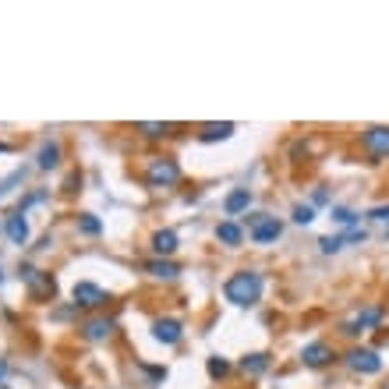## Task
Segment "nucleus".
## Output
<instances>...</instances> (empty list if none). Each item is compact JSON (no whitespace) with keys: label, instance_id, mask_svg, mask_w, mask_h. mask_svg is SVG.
<instances>
[{"label":"nucleus","instance_id":"f257e3e1","mask_svg":"<svg viewBox=\"0 0 389 389\" xmlns=\"http://www.w3.org/2000/svg\"><path fill=\"white\" fill-rule=\"evenodd\" d=\"M223 294H227L230 304H255V301L262 297V273H255V269L234 273V276L223 283Z\"/></svg>","mask_w":389,"mask_h":389},{"label":"nucleus","instance_id":"f03ea898","mask_svg":"<svg viewBox=\"0 0 389 389\" xmlns=\"http://www.w3.org/2000/svg\"><path fill=\"white\" fill-rule=\"evenodd\" d=\"M177 181H181V167L174 160H167V156H156L149 163V170H145V184L149 188H170Z\"/></svg>","mask_w":389,"mask_h":389},{"label":"nucleus","instance_id":"7ed1b4c3","mask_svg":"<svg viewBox=\"0 0 389 389\" xmlns=\"http://www.w3.org/2000/svg\"><path fill=\"white\" fill-rule=\"evenodd\" d=\"M248 234H251V241H255V244H273V241L283 234V227H280V220H276V216L251 213V216H248Z\"/></svg>","mask_w":389,"mask_h":389},{"label":"nucleus","instance_id":"20e7f679","mask_svg":"<svg viewBox=\"0 0 389 389\" xmlns=\"http://www.w3.org/2000/svg\"><path fill=\"white\" fill-rule=\"evenodd\" d=\"M361 145H364L368 156H375V160H389V128H382V124L364 128V131H361Z\"/></svg>","mask_w":389,"mask_h":389},{"label":"nucleus","instance_id":"39448f33","mask_svg":"<svg viewBox=\"0 0 389 389\" xmlns=\"http://www.w3.org/2000/svg\"><path fill=\"white\" fill-rule=\"evenodd\" d=\"M347 364H350L354 371H361V375L382 371V357H378L375 350H368V347H354V350L347 354Z\"/></svg>","mask_w":389,"mask_h":389},{"label":"nucleus","instance_id":"423d86ee","mask_svg":"<svg viewBox=\"0 0 389 389\" xmlns=\"http://www.w3.org/2000/svg\"><path fill=\"white\" fill-rule=\"evenodd\" d=\"M71 297H75V304H82V308H100V304L107 301V290L96 287V283H89V280H82V283H75Z\"/></svg>","mask_w":389,"mask_h":389},{"label":"nucleus","instance_id":"0eeeda50","mask_svg":"<svg viewBox=\"0 0 389 389\" xmlns=\"http://www.w3.org/2000/svg\"><path fill=\"white\" fill-rule=\"evenodd\" d=\"M378 322H382V308H378V304H371V308L357 311V318H354V322H347V325H343V336H357L361 329H371V325H378Z\"/></svg>","mask_w":389,"mask_h":389},{"label":"nucleus","instance_id":"6e6552de","mask_svg":"<svg viewBox=\"0 0 389 389\" xmlns=\"http://www.w3.org/2000/svg\"><path fill=\"white\" fill-rule=\"evenodd\" d=\"M301 361H304L308 368H322V364L333 361V347L322 343V340H315V343H308V347L301 350Z\"/></svg>","mask_w":389,"mask_h":389},{"label":"nucleus","instance_id":"1a4fd4ad","mask_svg":"<svg viewBox=\"0 0 389 389\" xmlns=\"http://www.w3.org/2000/svg\"><path fill=\"white\" fill-rule=\"evenodd\" d=\"M22 276H25V283L32 287L36 297H54V280H50V276H43L40 269H22Z\"/></svg>","mask_w":389,"mask_h":389},{"label":"nucleus","instance_id":"9d476101","mask_svg":"<svg viewBox=\"0 0 389 389\" xmlns=\"http://www.w3.org/2000/svg\"><path fill=\"white\" fill-rule=\"evenodd\" d=\"M4 230H8L11 244H25V241H29V223H25L22 213H11V216L4 220Z\"/></svg>","mask_w":389,"mask_h":389},{"label":"nucleus","instance_id":"9b49d317","mask_svg":"<svg viewBox=\"0 0 389 389\" xmlns=\"http://www.w3.org/2000/svg\"><path fill=\"white\" fill-rule=\"evenodd\" d=\"M248 205H251V191H248V188H234V191L227 195V202H223L227 216H241Z\"/></svg>","mask_w":389,"mask_h":389},{"label":"nucleus","instance_id":"f8f14e48","mask_svg":"<svg viewBox=\"0 0 389 389\" xmlns=\"http://www.w3.org/2000/svg\"><path fill=\"white\" fill-rule=\"evenodd\" d=\"M110 333H114V318H89V322L82 325V336L92 340V343H96V340H107Z\"/></svg>","mask_w":389,"mask_h":389},{"label":"nucleus","instance_id":"ddd939ff","mask_svg":"<svg viewBox=\"0 0 389 389\" xmlns=\"http://www.w3.org/2000/svg\"><path fill=\"white\" fill-rule=\"evenodd\" d=\"M152 336H156L160 343H177V340H181V322H177V318H160V322L152 325Z\"/></svg>","mask_w":389,"mask_h":389},{"label":"nucleus","instance_id":"4468645a","mask_svg":"<svg viewBox=\"0 0 389 389\" xmlns=\"http://www.w3.org/2000/svg\"><path fill=\"white\" fill-rule=\"evenodd\" d=\"M152 251L163 258V255H174L177 251V234L174 230H156L152 234Z\"/></svg>","mask_w":389,"mask_h":389},{"label":"nucleus","instance_id":"2eb2a0df","mask_svg":"<svg viewBox=\"0 0 389 389\" xmlns=\"http://www.w3.org/2000/svg\"><path fill=\"white\" fill-rule=\"evenodd\" d=\"M145 273H152L156 280H174L181 269L174 262H167V258H152V262H145Z\"/></svg>","mask_w":389,"mask_h":389},{"label":"nucleus","instance_id":"dca6fc26","mask_svg":"<svg viewBox=\"0 0 389 389\" xmlns=\"http://www.w3.org/2000/svg\"><path fill=\"white\" fill-rule=\"evenodd\" d=\"M230 135H234V124L223 121V124H205L198 138H202V142H220V138H230Z\"/></svg>","mask_w":389,"mask_h":389},{"label":"nucleus","instance_id":"f3484780","mask_svg":"<svg viewBox=\"0 0 389 389\" xmlns=\"http://www.w3.org/2000/svg\"><path fill=\"white\" fill-rule=\"evenodd\" d=\"M216 237H220L223 244H230V248H234V244H241V237H244V234H241V227H237L234 220H223V223L216 227Z\"/></svg>","mask_w":389,"mask_h":389},{"label":"nucleus","instance_id":"a211bd4d","mask_svg":"<svg viewBox=\"0 0 389 389\" xmlns=\"http://www.w3.org/2000/svg\"><path fill=\"white\" fill-rule=\"evenodd\" d=\"M269 368V354H248V357H241V371L244 375H262Z\"/></svg>","mask_w":389,"mask_h":389},{"label":"nucleus","instance_id":"6ab92c4d","mask_svg":"<svg viewBox=\"0 0 389 389\" xmlns=\"http://www.w3.org/2000/svg\"><path fill=\"white\" fill-rule=\"evenodd\" d=\"M57 156H61V149H57V142H47V145L40 149V167H43V170H50V167H57Z\"/></svg>","mask_w":389,"mask_h":389},{"label":"nucleus","instance_id":"aec40b11","mask_svg":"<svg viewBox=\"0 0 389 389\" xmlns=\"http://www.w3.org/2000/svg\"><path fill=\"white\" fill-rule=\"evenodd\" d=\"M78 230H82V234H89V237H96V234L103 230V223H100L92 213H85V216H78Z\"/></svg>","mask_w":389,"mask_h":389},{"label":"nucleus","instance_id":"412c9836","mask_svg":"<svg viewBox=\"0 0 389 389\" xmlns=\"http://www.w3.org/2000/svg\"><path fill=\"white\" fill-rule=\"evenodd\" d=\"M170 128H174V124H138V131H142L145 138H163V135H170Z\"/></svg>","mask_w":389,"mask_h":389},{"label":"nucleus","instance_id":"4be33fe9","mask_svg":"<svg viewBox=\"0 0 389 389\" xmlns=\"http://www.w3.org/2000/svg\"><path fill=\"white\" fill-rule=\"evenodd\" d=\"M333 220H336L340 227H350V230H354V223H357V213H350V209H333Z\"/></svg>","mask_w":389,"mask_h":389},{"label":"nucleus","instance_id":"5701e85b","mask_svg":"<svg viewBox=\"0 0 389 389\" xmlns=\"http://www.w3.org/2000/svg\"><path fill=\"white\" fill-rule=\"evenodd\" d=\"M343 244H347V241H343V234H340V237H322V241H318V248H322L325 255H333V251H340Z\"/></svg>","mask_w":389,"mask_h":389},{"label":"nucleus","instance_id":"b1692460","mask_svg":"<svg viewBox=\"0 0 389 389\" xmlns=\"http://www.w3.org/2000/svg\"><path fill=\"white\" fill-rule=\"evenodd\" d=\"M227 371H230V364H227L223 357H209V375H213V378H223Z\"/></svg>","mask_w":389,"mask_h":389},{"label":"nucleus","instance_id":"393cba45","mask_svg":"<svg viewBox=\"0 0 389 389\" xmlns=\"http://www.w3.org/2000/svg\"><path fill=\"white\" fill-rule=\"evenodd\" d=\"M311 220H315L311 205H297V209H294V223H301V227H304V223H311Z\"/></svg>","mask_w":389,"mask_h":389},{"label":"nucleus","instance_id":"a878e982","mask_svg":"<svg viewBox=\"0 0 389 389\" xmlns=\"http://www.w3.org/2000/svg\"><path fill=\"white\" fill-rule=\"evenodd\" d=\"M368 220H375V223H385V220H389V205H375V209H368Z\"/></svg>","mask_w":389,"mask_h":389},{"label":"nucleus","instance_id":"bb28decb","mask_svg":"<svg viewBox=\"0 0 389 389\" xmlns=\"http://www.w3.org/2000/svg\"><path fill=\"white\" fill-rule=\"evenodd\" d=\"M4 371H8V364H4V361H0V382H4Z\"/></svg>","mask_w":389,"mask_h":389},{"label":"nucleus","instance_id":"cd10ccee","mask_svg":"<svg viewBox=\"0 0 389 389\" xmlns=\"http://www.w3.org/2000/svg\"><path fill=\"white\" fill-rule=\"evenodd\" d=\"M4 149H8V145H0V152H4Z\"/></svg>","mask_w":389,"mask_h":389},{"label":"nucleus","instance_id":"c85d7f7f","mask_svg":"<svg viewBox=\"0 0 389 389\" xmlns=\"http://www.w3.org/2000/svg\"><path fill=\"white\" fill-rule=\"evenodd\" d=\"M0 280H4V276H0Z\"/></svg>","mask_w":389,"mask_h":389}]
</instances>
